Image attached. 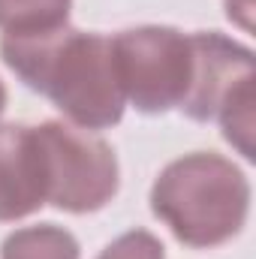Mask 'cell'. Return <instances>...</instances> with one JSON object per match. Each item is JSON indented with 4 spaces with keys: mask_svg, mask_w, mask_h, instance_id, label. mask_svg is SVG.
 Returning a JSON list of instances; mask_svg holds the SVG:
<instances>
[{
    "mask_svg": "<svg viewBox=\"0 0 256 259\" xmlns=\"http://www.w3.org/2000/svg\"><path fill=\"white\" fill-rule=\"evenodd\" d=\"M33 130L46 172V205L91 214L112 202L118 193V160L103 139L64 121H42Z\"/></svg>",
    "mask_w": 256,
    "mask_h": 259,
    "instance_id": "obj_5",
    "label": "cell"
},
{
    "mask_svg": "<svg viewBox=\"0 0 256 259\" xmlns=\"http://www.w3.org/2000/svg\"><path fill=\"white\" fill-rule=\"evenodd\" d=\"M72 0H0V30L12 36L66 27Z\"/></svg>",
    "mask_w": 256,
    "mask_h": 259,
    "instance_id": "obj_8",
    "label": "cell"
},
{
    "mask_svg": "<svg viewBox=\"0 0 256 259\" xmlns=\"http://www.w3.org/2000/svg\"><path fill=\"white\" fill-rule=\"evenodd\" d=\"M193 78L181 112L193 121H220L223 139L253 160V52L223 33H190Z\"/></svg>",
    "mask_w": 256,
    "mask_h": 259,
    "instance_id": "obj_3",
    "label": "cell"
},
{
    "mask_svg": "<svg viewBox=\"0 0 256 259\" xmlns=\"http://www.w3.org/2000/svg\"><path fill=\"white\" fill-rule=\"evenodd\" d=\"M0 259H78V241L72 232L55 223L24 226L6 235Z\"/></svg>",
    "mask_w": 256,
    "mask_h": 259,
    "instance_id": "obj_7",
    "label": "cell"
},
{
    "mask_svg": "<svg viewBox=\"0 0 256 259\" xmlns=\"http://www.w3.org/2000/svg\"><path fill=\"white\" fill-rule=\"evenodd\" d=\"M46 205V172L36 130L0 124V223L21 220Z\"/></svg>",
    "mask_w": 256,
    "mask_h": 259,
    "instance_id": "obj_6",
    "label": "cell"
},
{
    "mask_svg": "<svg viewBox=\"0 0 256 259\" xmlns=\"http://www.w3.org/2000/svg\"><path fill=\"white\" fill-rule=\"evenodd\" d=\"M112 55L124 100L139 112L163 115L181 109L193 78V46L187 33L160 24L130 27L112 36Z\"/></svg>",
    "mask_w": 256,
    "mask_h": 259,
    "instance_id": "obj_4",
    "label": "cell"
},
{
    "mask_svg": "<svg viewBox=\"0 0 256 259\" xmlns=\"http://www.w3.org/2000/svg\"><path fill=\"white\" fill-rule=\"evenodd\" d=\"M226 15L235 18L244 30H250V0H226Z\"/></svg>",
    "mask_w": 256,
    "mask_h": 259,
    "instance_id": "obj_10",
    "label": "cell"
},
{
    "mask_svg": "<svg viewBox=\"0 0 256 259\" xmlns=\"http://www.w3.org/2000/svg\"><path fill=\"white\" fill-rule=\"evenodd\" d=\"M3 109H6V88H3V81H0V115H3Z\"/></svg>",
    "mask_w": 256,
    "mask_h": 259,
    "instance_id": "obj_11",
    "label": "cell"
},
{
    "mask_svg": "<svg viewBox=\"0 0 256 259\" xmlns=\"http://www.w3.org/2000/svg\"><path fill=\"white\" fill-rule=\"evenodd\" d=\"M250 208L244 172L214 154L196 151L172 160L151 187V211L187 247H217L241 232Z\"/></svg>",
    "mask_w": 256,
    "mask_h": 259,
    "instance_id": "obj_2",
    "label": "cell"
},
{
    "mask_svg": "<svg viewBox=\"0 0 256 259\" xmlns=\"http://www.w3.org/2000/svg\"><path fill=\"white\" fill-rule=\"evenodd\" d=\"M97 259H166L163 241L148 229H130L115 238Z\"/></svg>",
    "mask_w": 256,
    "mask_h": 259,
    "instance_id": "obj_9",
    "label": "cell"
},
{
    "mask_svg": "<svg viewBox=\"0 0 256 259\" xmlns=\"http://www.w3.org/2000/svg\"><path fill=\"white\" fill-rule=\"evenodd\" d=\"M0 55L30 91L49 97L81 130H106L124 118L112 39L58 27L46 33L0 36Z\"/></svg>",
    "mask_w": 256,
    "mask_h": 259,
    "instance_id": "obj_1",
    "label": "cell"
}]
</instances>
